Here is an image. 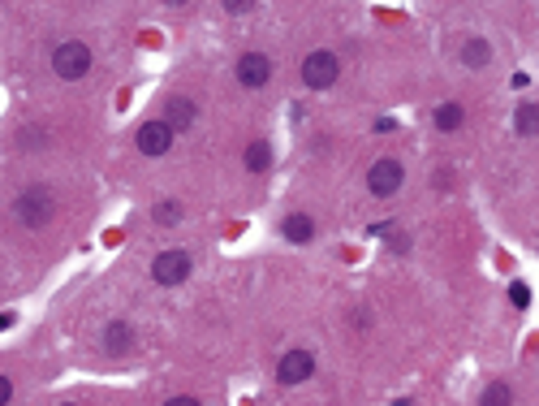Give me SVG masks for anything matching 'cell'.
Segmentation results:
<instances>
[{
	"label": "cell",
	"instance_id": "obj_20",
	"mask_svg": "<svg viewBox=\"0 0 539 406\" xmlns=\"http://www.w3.org/2000/svg\"><path fill=\"white\" fill-rule=\"evenodd\" d=\"M375 130H380V134H388V130H397V121H393V117H380V121H375Z\"/></svg>",
	"mask_w": 539,
	"mask_h": 406
},
{
	"label": "cell",
	"instance_id": "obj_16",
	"mask_svg": "<svg viewBox=\"0 0 539 406\" xmlns=\"http://www.w3.org/2000/svg\"><path fill=\"white\" fill-rule=\"evenodd\" d=\"M479 406H514V394H509V385H500V380H492L483 389V398H479Z\"/></svg>",
	"mask_w": 539,
	"mask_h": 406
},
{
	"label": "cell",
	"instance_id": "obj_17",
	"mask_svg": "<svg viewBox=\"0 0 539 406\" xmlns=\"http://www.w3.org/2000/svg\"><path fill=\"white\" fill-rule=\"evenodd\" d=\"M160 225H173V221H182V203L177 199H165V203H156V212H151Z\"/></svg>",
	"mask_w": 539,
	"mask_h": 406
},
{
	"label": "cell",
	"instance_id": "obj_3",
	"mask_svg": "<svg viewBox=\"0 0 539 406\" xmlns=\"http://www.w3.org/2000/svg\"><path fill=\"white\" fill-rule=\"evenodd\" d=\"M190 251H182V247H173V251H160L156 255V264H151V277H156V285H182L186 277H190Z\"/></svg>",
	"mask_w": 539,
	"mask_h": 406
},
{
	"label": "cell",
	"instance_id": "obj_4",
	"mask_svg": "<svg viewBox=\"0 0 539 406\" xmlns=\"http://www.w3.org/2000/svg\"><path fill=\"white\" fill-rule=\"evenodd\" d=\"M302 83L311 91H328L337 83V57L328 52V48H315V52L302 61Z\"/></svg>",
	"mask_w": 539,
	"mask_h": 406
},
{
	"label": "cell",
	"instance_id": "obj_6",
	"mask_svg": "<svg viewBox=\"0 0 539 406\" xmlns=\"http://www.w3.org/2000/svg\"><path fill=\"white\" fill-rule=\"evenodd\" d=\"M311 372H315V354L311 350H289L281 359V367H276V380L281 385H302Z\"/></svg>",
	"mask_w": 539,
	"mask_h": 406
},
{
	"label": "cell",
	"instance_id": "obj_11",
	"mask_svg": "<svg viewBox=\"0 0 539 406\" xmlns=\"http://www.w3.org/2000/svg\"><path fill=\"white\" fill-rule=\"evenodd\" d=\"M281 234H285V242H311L315 238V221L306 212H289L281 221Z\"/></svg>",
	"mask_w": 539,
	"mask_h": 406
},
{
	"label": "cell",
	"instance_id": "obj_14",
	"mask_svg": "<svg viewBox=\"0 0 539 406\" xmlns=\"http://www.w3.org/2000/svg\"><path fill=\"white\" fill-rule=\"evenodd\" d=\"M514 125H518V134H539V104H518V112H514Z\"/></svg>",
	"mask_w": 539,
	"mask_h": 406
},
{
	"label": "cell",
	"instance_id": "obj_2",
	"mask_svg": "<svg viewBox=\"0 0 539 406\" xmlns=\"http://www.w3.org/2000/svg\"><path fill=\"white\" fill-rule=\"evenodd\" d=\"M401 182H405V165L397 156H380L367 169V190L375 194V199H393V194L401 190Z\"/></svg>",
	"mask_w": 539,
	"mask_h": 406
},
{
	"label": "cell",
	"instance_id": "obj_19",
	"mask_svg": "<svg viewBox=\"0 0 539 406\" xmlns=\"http://www.w3.org/2000/svg\"><path fill=\"white\" fill-rule=\"evenodd\" d=\"M13 402V380H0V406Z\"/></svg>",
	"mask_w": 539,
	"mask_h": 406
},
{
	"label": "cell",
	"instance_id": "obj_15",
	"mask_svg": "<svg viewBox=\"0 0 539 406\" xmlns=\"http://www.w3.org/2000/svg\"><path fill=\"white\" fill-rule=\"evenodd\" d=\"M272 165V148H268V143H251V148H246V169L251 173H264Z\"/></svg>",
	"mask_w": 539,
	"mask_h": 406
},
{
	"label": "cell",
	"instance_id": "obj_8",
	"mask_svg": "<svg viewBox=\"0 0 539 406\" xmlns=\"http://www.w3.org/2000/svg\"><path fill=\"white\" fill-rule=\"evenodd\" d=\"M268 78H272V61H268L264 52H246V57L237 61V83H242V87L259 91V87L268 83Z\"/></svg>",
	"mask_w": 539,
	"mask_h": 406
},
{
	"label": "cell",
	"instance_id": "obj_18",
	"mask_svg": "<svg viewBox=\"0 0 539 406\" xmlns=\"http://www.w3.org/2000/svg\"><path fill=\"white\" fill-rule=\"evenodd\" d=\"M509 303H514V307H527V303H531L527 281H514V285H509Z\"/></svg>",
	"mask_w": 539,
	"mask_h": 406
},
{
	"label": "cell",
	"instance_id": "obj_12",
	"mask_svg": "<svg viewBox=\"0 0 539 406\" xmlns=\"http://www.w3.org/2000/svg\"><path fill=\"white\" fill-rule=\"evenodd\" d=\"M462 121H466V108H462V104H453V100H449V104H440V108H436V117H432V125L440 130V134H453V130H462Z\"/></svg>",
	"mask_w": 539,
	"mask_h": 406
},
{
	"label": "cell",
	"instance_id": "obj_21",
	"mask_svg": "<svg viewBox=\"0 0 539 406\" xmlns=\"http://www.w3.org/2000/svg\"><path fill=\"white\" fill-rule=\"evenodd\" d=\"M165 406H199V402H194V398H169Z\"/></svg>",
	"mask_w": 539,
	"mask_h": 406
},
{
	"label": "cell",
	"instance_id": "obj_22",
	"mask_svg": "<svg viewBox=\"0 0 539 406\" xmlns=\"http://www.w3.org/2000/svg\"><path fill=\"white\" fill-rule=\"evenodd\" d=\"M65 406H74V402H65Z\"/></svg>",
	"mask_w": 539,
	"mask_h": 406
},
{
	"label": "cell",
	"instance_id": "obj_5",
	"mask_svg": "<svg viewBox=\"0 0 539 406\" xmlns=\"http://www.w3.org/2000/svg\"><path fill=\"white\" fill-rule=\"evenodd\" d=\"M52 70L61 74V78H83L87 70H91V48L87 43H78V39H70V43H61L56 52H52Z\"/></svg>",
	"mask_w": 539,
	"mask_h": 406
},
{
	"label": "cell",
	"instance_id": "obj_7",
	"mask_svg": "<svg viewBox=\"0 0 539 406\" xmlns=\"http://www.w3.org/2000/svg\"><path fill=\"white\" fill-rule=\"evenodd\" d=\"M173 148V130L165 125V121H147V125H138V152L142 156H165Z\"/></svg>",
	"mask_w": 539,
	"mask_h": 406
},
{
	"label": "cell",
	"instance_id": "obj_13",
	"mask_svg": "<svg viewBox=\"0 0 539 406\" xmlns=\"http://www.w3.org/2000/svg\"><path fill=\"white\" fill-rule=\"evenodd\" d=\"M462 61L470 65V70H483V65L492 61V43L487 39H466L462 43Z\"/></svg>",
	"mask_w": 539,
	"mask_h": 406
},
{
	"label": "cell",
	"instance_id": "obj_9",
	"mask_svg": "<svg viewBox=\"0 0 539 406\" xmlns=\"http://www.w3.org/2000/svg\"><path fill=\"white\" fill-rule=\"evenodd\" d=\"M194 117H199L194 100H186V95H169V100H165V117H160V121H165L173 134H177V130H190Z\"/></svg>",
	"mask_w": 539,
	"mask_h": 406
},
{
	"label": "cell",
	"instance_id": "obj_1",
	"mask_svg": "<svg viewBox=\"0 0 539 406\" xmlns=\"http://www.w3.org/2000/svg\"><path fill=\"white\" fill-rule=\"evenodd\" d=\"M18 221L26 225V230H43L47 221H52V212H56V199H52V190L47 186H30V190H22L18 194Z\"/></svg>",
	"mask_w": 539,
	"mask_h": 406
},
{
	"label": "cell",
	"instance_id": "obj_10",
	"mask_svg": "<svg viewBox=\"0 0 539 406\" xmlns=\"http://www.w3.org/2000/svg\"><path fill=\"white\" fill-rule=\"evenodd\" d=\"M104 350L108 354H129V350H134V329H129L125 320H112L108 329H104Z\"/></svg>",
	"mask_w": 539,
	"mask_h": 406
}]
</instances>
